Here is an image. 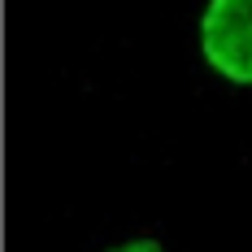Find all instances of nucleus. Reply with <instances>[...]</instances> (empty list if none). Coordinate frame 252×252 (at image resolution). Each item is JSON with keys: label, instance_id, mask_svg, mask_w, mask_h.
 I'll use <instances>...</instances> for the list:
<instances>
[{"label": "nucleus", "instance_id": "f03ea898", "mask_svg": "<svg viewBox=\"0 0 252 252\" xmlns=\"http://www.w3.org/2000/svg\"><path fill=\"white\" fill-rule=\"evenodd\" d=\"M109 252H161L152 239H126V244H118V248H109Z\"/></svg>", "mask_w": 252, "mask_h": 252}, {"label": "nucleus", "instance_id": "f257e3e1", "mask_svg": "<svg viewBox=\"0 0 252 252\" xmlns=\"http://www.w3.org/2000/svg\"><path fill=\"white\" fill-rule=\"evenodd\" d=\"M196 48L222 83L252 87V0H204Z\"/></svg>", "mask_w": 252, "mask_h": 252}]
</instances>
